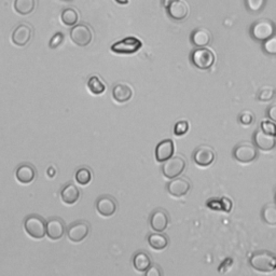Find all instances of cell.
Segmentation results:
<instances>
[{
	"instance_id": "cell-18",
	"label": "cell",
	"mask_w": 276,
	"mask_h": 276,
	"mask_svg": "<svg viewBox=\"0 0 276 276\" xmlns=\"http://www.w3.org/2000/svg\"><path fill=\"white\" fill-rule=\"evenodd\" d=\"M36 168L29 164V163H23V164L18 165L15 171V177L18 182L28 185L32 183L36 178Z\"/></svg>"
},
{
	"instance_id": "cell-1",
	"label": "cell",
	"mask_w": 276,
	"mask_h": 276,
	"mask_svg": "<svg viewBox=\"0 0 276 276\" xmlns=\"http://www.w3.org/2000/svg\"><path fill=\"white\" fill-rule=\"evenodd\" d=\"M251 267L260 272H272L276 268V254L268 250L254 251L249 258Z\"/></svg>"
},
{
	"instance_id": "cell-21",
	"label": "cell",
	"mask_w": 276,
	"mask_h": 276,
	"mask_svg": "<svg viewBox=\"0 0 276 276\" xmlns=\"http://www.w3.org/2000/svg\"><path fill=\"white\" fill-rule=\"evenodd\" d=\"M60 198L67 205H73L80 199V190L74 183H67L60 191Z\"/></svg>"
},
{
	"instance_id": "cell-34",
	"label": "cell",
	"mask_w": 276,
	"mask_h": 276,
	"mask_svg": "<svg viewBox=\"0 0 276 276\" xmlns=\"http://www.w3.org/2000/svg\"><path fill=\"white\" fill-rule=\"evenodd\" d=\"M260 129L268 133V134H271V135H276V123L273 121H271L270 119L269 120H262L261 121V124H260Z\"/></svg>"
},
{
	"instance_id": "cell-30",
	"label": "cell",
	"mask_w": 276,
	"mask_h": 276,
	"mask_svg": "<svg viewBox=\"0 0 276 276\" xmlns=\"http://www.w3.org/2000/svg\"><path fill=\"white\" fill-rule=\"evenodd\" d=\"M275 89L271 86H264L258 91L257 98L260 101H270L275 97Z\"/></svg>"
},
{
	"instance_id": "cell-17",
	"label": "cell",
	"mask_w": 276,
	"mask_h": 276,
	"mask_svg": "<svg viewBox=\"0 0 276 276\" xmlns=\"http://www.w3.org/2000/svg\"><path fill=\"white\" fill-rule=\"evenodd\" d=\"M167 14L175 21H183L187 18L189 14V7L188 5L182 2V0H176L173 4H171L167 8Z\"/></svg>"
},
{
	"instance_id": "cell-2",
	"label": "cell",
	"mask_w": 276,
	"mask_h": 276,
	"mask_svg": "<svg viewBox=\"0 0 276 276\" xmlns=\"http://www.w3.org/2000/svg\"><path fill=\"white\" fill-rule=\"evenodd\" d=\"M24 229L30 238L41 240L47 235V222L39 215H29L24 220Z\"/></svg>"
},
{
	"instance_id": "cell-46",
	"label": "cell",
	"mask_w": 276,
	"mask_h": 276,
	"mask_svg": "<svg viewBox=\"0 0 276 276\" xmlns=\"http://www.w3.org/2000/svg\"><path fill=\"white\" fill-rule=\"evenodd\" d=\"M275 269H276V268H275Z\"/></svg>"
},
{
	"instance_id": "cell-45",
	"label": "cell",
	"mask_w": 276,
	"mask_h": 276,
	"mask_svg": "<svg viewBox=\"0 0 276 276\" xmlns=\"http://www.w3.org/2000/svg\"><path fill=\"white\" fill-rule=\"evenodd\" d=\"M275 202H276V192H275Z\"/></svg>"
},
{
	"instance_id": "cell-14",
	"label": "cell",
	"mask_w": 276,
	"mask_h": 276,
	"mask_svg": "<svg viewBox=\"0 0 276 276\" xmlns=\"http://www.w3.org/2000/svg\"><path fill=\"white\" fill-rule=\"evenodd\" d=\"M150 227L155 232H164L168 226L169 217L165 209L158 208L150 215Z\"/></svg>"
},
{
	"instance_id": "cell-29",
	"label": "cell",
	"mask_w": 276,
	"mask_h": 276,
	"mask_svg": "<svg viewBox=\"0 0 276 276\" xmlns=\"http://www.w3.org/2000/svg\"><path fill=\"white\" fill-rule=\"evenodd\" d=\"M76 181L79 183V185H89L92 180V172L88 167H80L75 175Z\"/></svg>"
},
{
	"instance_id": "cell-11",
	"label": "cell",
	"mask_w": 276,
	"mask_h": 276,
	"mask_svg": "<svg viewBox=\"0 0 276 276\" xmlns=\"http://www.w3.org/2000/svg\"><path fill=\"white\" fill-rule=\"evenodd\" d=\"M33 34V27L28 24L22 23L16 26V28L13 30L11 40L17 47H25L27 44H29L30 40H32Z\"/></svg>"
},
{
	"instance_id": "cell-12",
	"label": "cell",
	"mask_w": 276,
	"mask_h": 276,
	"mask_svg": "<svg viewBox=\"0 0 276 276\" xmlns=\"http://www.w3.org/2000/svg\"><path fill=\"white\" fill-rule=\"evenodd\" d=\"M252 142L257 148L263 151H270L276 147V135L268 134L259 129L253 133Z\"/></svg>"
},
{
	"instance_id": "cell-4",
	"label": "cell",
	"mask_w": 276,
	"mask_h": 276,
	"mask_svg": "<svg viewBox=\"0 0 276 276\" xmlns=\"http://www.w3.org/2000/svg\"><path fill=\"white\" fill-rule=\"evenodd\" d=\"M232 155L240 163H250L258 158V148L253 142L242 141L234 147Z\"/></svg>"
},
{
	"instance_id": "cell-33",
	"label": "cell",
	"mask_w": 276,
	"mask_h": 276,
	"mask_svg": "<svg viewBox=\"0 0 276 276\" xmlns=\"http://www.w3.org/2000/svg\"><path fill=\"white\" fill-rule=\"evenodd\" d=\"M188 131H189V122L186 120L178 121L175 126H174V134L177 136L185 135Z\"/></svg>"
},
{
	"instance_id": "cell-24",
	"label": "cell",
	"mask_w": 276,
	"mask_h": 276,
	"mask_svg": "<svg viewBox=\"0 0 276 276\" xmlns=\"http://www.w3.org/2000/svg\"><path fill=\"white\" fill-rule=\"evenodd\" d=\"M151 264L150 256L145 251H138L133 257V265L138 272H146Z\"/></svg>"
},
{
	"instance_id": "cell-42",
	"label": "cell",
	"mask_w": 276,
	"mask_h": 276,
	"mask_svg": "<svg viewBox=\"0 0 276 276\" xmlns=\"http://www.w3.org/2000/svg\"><path fill=\"white\" fill-rule=\"evenodd\" d=\"M174 2H176V0H162V4H163V6H164L165 8H167Z\"/></svg>"
},
{
	"instance_id": "cell-9",
	"label": "cell",
	"mask_w": 276,
	"mask_h": 276,
	"mask_svg": "<svg viewBox=\"0 0 276 276\" xmlns=\"http://www.w3.org/2000/svg\"><path fill=\"white\" fill-rule=\"evenodd\" d=\"M90 233V223L86 220H78L71 223L67 229V237L74 243L82 242Z\"/></svg>"
},
{
	"instance_id": "cell-36",
	"label": "cell",
	"mask_w": 276,
	"mask_h": 276,
	"mask_svg": "<svg viewBox=\"0 0 276 276\" xmlns=\"http://www.w3.org/2000/svg\"><path fill=\"white\" fill-rule=\"evenodd\" d=\"M63 41H64V35H63V33H56L52 38H51L49 47L51 49H56L57 47H59L60 45L63 44Z\"/></svg>"
},
{
	"instance_id": "cell-19",
	"label": "cell",
	"mask_w": 276,
	"mask_h": 276,
	"mask_svg": "<svg viewBox=\"0 0 276 276\" xmlns=\"http://www.w3.org/2000/svg\"><path fill=\"white\" fill-rule=\"evenodd\" d=\"M175 146L172 139H164L159 142L156 148V159L159 163H163L174 156Z\"/></svg>"
},
{
	"instance_id": "cell-15",
	"label": "cell",
	"mask_w": 276,
	"mask_h": 276,
	"mask_svg": "<svg viewBox=\"0 0 276 276\" xmlns=\"http://www.w3.org/2000/svg\"><path fill=\"white\" fill-rule=\"evenodd\" d=\"M216 158V153L209 146H200L193 152V161L200 166H209Z\"/></svg>"
},
{
	"instance_id": "cell-16",
	"label": "cell",
	"mask_w": 276,
	"mask_h": 276,
	"mask_svg": "<svg viewBox=\"0 0 276 276\" xmlns=\"http://www.w3.org/2000/svg\"><path fill=\"white\" fill-rule=\"evenodd\" d=\"M65 222L58 217H53L47 221V235L50 240L58 241L65 234Z\"/></svg>"
},
{
	"instance_id": "cell-35",
	"label": "cell",
	"mask_w": 276,
	"mask_h": 276,
	"mask_svg": "<svg viewBox=\"0 0 276 276\" xmlns=\"http://www.w3.org/2000/svg\"><path fill=\"white\" fill-rule=\"evenodd\" d=\"M248 9L252 12H258L264 5V0H246Z\"/></svg>"
},
{
	"instance_id": "cell-22",
	"label": "cell",
	"mask_w": 276,
	"mask_h": 276,
	"mask_svg": "<svg viewBox=\"0 0 276 276\" xmlns=\"http://www.w3.org/2000/svg\"><path fill=\"white\" fill-rule=\"evenodd\" d=\"M133 96V91L128 84L119 83L112 90V97L119 104H124Z\"/></svg>"
},
{
	"instance_id": "cell-13",
	"label": "cell",
	"mask_w": 276,
	"mask_h": 276,
	"mask_svg": "<svg viewBox=\"0 0 276 276\" xmlns=\"http://www.w3.org/2000/svg\"><path fill=\"white\" fill-rule=\"evenodd\" d=\"M118 208L117 201L110 196H101L96 201V210L103 217L114 216Z\"/></svg>"
},
{
	"instance_id": "cell-38",
	"label": "cell",
	"mask_w": 276,
	"mask_h": 276,
	"mask_svg": "<svg viewBox=\"0 0 276 276\" xmlns=\"http://www.w3.org/2000/svg\"><path fill=\"white\" fill-rule=\"evenodd\" d=\"M220 203H221V210L226 211V213H230L231 211L233 204H232V201L229 198H227V197L221 198L220 199Z\"/></svg>"
},
{
	"instance_id": "cell-7",
	"label": "cell",
	"mask_w": 276,
	"mask_h": 276,
	"mask_svg": "<svg viewBox=\"0 0 276 276\" xmlns=\"http://www.w3.org/2000/svg\"><path fill=\"white\" fill-rule=\"evenodd\" d=\"M70 39L79 47H87L93 40V32L87 24H76L70 30Z\"/></svg>"
},
{
	"instance_id": "cell-40",
	"label": "cell",
	"mask_w": 276,
	"mask_h": 276,
	"mask_svg": "<svg viewBox=\"0 0 276 276\" xmlns=\"http://www.w3.org/2000/svg\"><path fill=\"white\" fill-rule=\"evenodd\" d=\"M267 117H268V119H270L271 121H273L276 123V104L271 105L267 109Z\"/></svg>"
},
{
	"instance_id": "cell-26",
	"label": "cell",
	"mask_w": 276,
	"mask_h": 276,
	"mask_svg": "<svg viewBox=\"0 0 276 276\" xmlns=\"http://www.w3.org/2000/svg\"><path fill=\"white\" fill-rule=\"evenodd\" d=\"M261 218L270 226H276V204H265L261 210Z\"/></svg>"
},
{
	"instance_id": "cell-25",
	"label": "cell",
	"mask_w": 276,
	"mask_h": 276,
	"mask_svg": "<svg viewBox=\"0 0 276 276\" xmlns=\"http://www.w3.org/2000/svg\"><path fill=\"white\" fill-rule=\"evenodd\" d=\"M36 8V0H14V10L21 15H28Z\"/></svg>"
},
{
	"instance_id": "cell-32",
	"label": "cell",
	"mask_w": 276,
	"mask_h": 276,
	"mask_svg": "<svg viewBox=\"0 0 276 276\" xmlns=\"http://www.w3.org/2000/svg\"><path fill=\"white\" fill-rule=\"evenodd\" d=\"M239 121H240V123L244 125H250L254 121V115L250 110H244L239 116Z\"/></svg>"
},
{
	"instance_id": "cell-10",
	"label": "cell",
	"mask_w": 276,
	"mask_h": 276,
	"mask_svg": "<svg viewBox=\"0 0 276 276\" xmlns=\"http://www.w3.org/2000/svg\"><path fill=\"white\" fill-rule=\"evenodd\" d=\"M166 189L172 197L181 198V197H185L186 194H188V192L191 189V183L188 178L178 176L176 178H173L167 183Z\"/></svg>"
},
{
	"instance_id": "cell-44",
	"label": "cell",
	"mask_w": 276,
	"mask_h": 276,
	"mask_svg": "<svg viewBox=\"0 0 276 276\" xmlns=\"http://www.w3.org/2000/svg\"><path fill=\"white\" fill-rule=\"evenodd\" d=\"M62 2H71V0H62Z\"/></svg>"
},
{
	"instance_id": "cell-37",
	"label": "cell",
	"mask_w": 276,
	"mask_h": 276,
	"mask_svg": "<svg viewBox=\"0 0 276 276\" xmlns=\"http://www.w3.org/2000/svg\"><path fill=\"white\" fill-rule=\"evenodd\" d=\"M146 276H162V270L160 265L158 264H151L150 268L145 272Z\"/></svg>"
},
{
	"instance_id": "cell-41",
	"label": "cell",
	"mask_w": 276,
	"mask_h": 276,
	"mask_svg": "<svg viewBox=\"0 0 276 276\" xmlns=\"http://www.w3.org/2000/svg\"><path fill=\"white\" fill-rule=\"evenodd\" d=\"M232 263H233V260L231 259V258H227V259H224V261L219 265V269L218 270H220L221 268H223L224 267V270H223V272H226L230 267H231V265H232Z\"/></svg>"
},
{
	"instance_id": "cell-28",
	"label": "cell",
	"mask_w": 276,
	"mask_h": 276,
	"mask_svg": "<svg viewBox=\"0 0 276 276\" xmlns=\"http://www.w3.org/2000/svg\"><path fill=\"white\" fill-rule=\"evenodd\" d=\"M88 88H89L91 93L94 94V95L103 94L104 92H105V90H106V87H105L104 82L97 76H93V77H91L89 79V81H88Z\"/></svg>"
},
{
	"instance_id": "cell-39",
	"label": "cell",
	"mask_w": 276,
	"mask_h": 276,
	"mask_svg": "<svg viewBox=\"0 0 276 276\" xmlns=\"http://www.w3.org/2000/svg\"><path fill=\"white\" fill-rule=\"evenodd\" d=\"M206 204L209 208L214 210H221V203L218 199H210Z\"/></svg>"
},
{
	"instance_id": "cell-20",
	"label": "cell",
	"mask_w": 276,
	"mask_h": 276,
	"mask_svg": "<svg viewBox=\"0 0 276 276\" xmlns=\"http://www.w3.org/2000/svg\"><path fill=\"white\" fill-rule=\"evenodd\" d=\"M211 41V33L206 28H198L191 34V43L198 48H205Z\"/></svg>"
},
{
	"instance_id": "cell-31",
	"label": "cell",
	"mask_w": 276,
	"mask_h": 276,
	"mask_svg": "<svg viewBox=\"0 0 276 276\" xmlns=\"http://www.w3.org/2000/svg\"><path fill=\"white\" fill-rule=\"evenodd\" d=\"M263 50L264 52L270 55H276V35L265 40L263 43Z\"/></svg>"
},
{
	"instance_id": "cell-6",
	"label": "cell",
	"mask_w": 276,
	"mask_h": 276,
	"mask_svg": "<svg viewBox=\"0 0 276 276\" xmlns=\"http://www.w3.org/2000/svg\"><path fill=\"white\" fill-rule=\"evenodd\" d=\"M187 162L182 157H172L167 161L163 162L162 173L166 178L173 179L181 175L186 168Z\"/></svg>"
},
{
	"instance_id": "cell-5",
	"label": "cell",
	"mask_w": 276,
	"mask_h": 276,
	"mask_svg": "<svg viewBox=\"0 0 276 276\" xmlns=\"http://www.w3.org/2000/svg\"><path fill=\"white\" fill-rule=\"evenodd\" d=\"M191 62L197 68L207 70L215 63V55L210 50L206 48H198L192 51Z\"/></svg>"
},
{
	"instance_id": "cell-27",
	"label": "cell",
	"mask_w": 276,
	"mask_h": 276,
	"mask_svg": "<svg viewBox=\"0 0 276 276\" xmlns=\"http://www.w3.org/2000/svg\"><path fill=\"white\" fill-rule=\"evenodd\" d=\"M60 18H62V22L66 26H75L78 23L79 14H78L76 9L66 8L65 10H63L62 15H60Z\"/></svg>"
},
{
	"instance_id": "cell-8",
	"label": "cell",
	"mask_w": 276,
	"mask_h": 276,
	"mask_svg": "<svg viewBox=\"0 0 276 276\" xmlns=\"http://www.w3.org/2000/svg\"><path fill=\"white\" fill-rule=\"evenodd\" d=\"M142 43L136 37H126L111 46L110 50L117 54H134L141 49Z\"/></svg>"
},
{
	"instance_id": "cell-43",
	"label": "cell",
	"mask_w": 276,
	"mask_h": 276,
	"mask_svg": "<svg viewBox=\"0 0 276 276\" xmlns=\"http://www.w3.org/2000/svg\"><path fill=\"white\" fill-rule=\"evenodd\" d=\"M116 2L120 5H128L129 4V0H116Z\"/></svg>"
},
{
	"instance_id": "cell-23",
	"label": "cell",
	"mask_w": 276,
	"mask_h": 276,
	"mask_svg": "<svg viewBox=\"0 0 276 276\" xmlns=\"http://www.w3.org/2000/svg\"><path fill=\"white\" fill-rule=\"evenodd\" d=\"M148 244L155 250H163L168 246V238L162 232L152 233L148 237Z\"/></svg>"
},
{
	"instance_id": "cell-3",
	"label": "cell",
	"mask_w": 276,
	"mask_h": 276,
	"mask_svg": "<svg viewBox=\"0 0 276 276\" xmlns=\"http://www.w3.org/2000/svg\"><path fill=\"white\" fill-rule=\"evenodd\" d=\"M276 33L275 24L268 18H262L254 22L250 27V35L256 41L264 43L265 40L273 37Z\"/></svg>"
}]
</instances>
